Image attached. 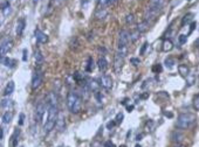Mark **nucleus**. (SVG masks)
Segmentation results:
<instances>
[{
    "label": "nucleus",
    "mask_w": 199,
    "mask_h": 147,
    "mask_svg": "<svg viewBox=\"0 0 199 147\" xmlns=\"http://www.w3.org/2000/svg\"><path fill=\"white\" fill-rule=\"evenodd\" d=\"M58 118H59L58 105H48V117L43 125L45 133H49L55 127L56 123H58Z\"/></svg>",
    "instance_id": "obj_1"
},
{
    "label": "nucleus",
    "mask_w": 199,
    "mask_h": 147,
    "mask_svg": "<svg viewBox=\"0 0 199 147\" xmlns=\"http://www.w3.org/2000/svg\"><path fill=\"white\" fill-rule=\"evenodd\" d=\"M164 4H165V0H150L148 10H147L145 15H144V18H145L144 20L148 21V22H150V20L156 19V16L158 15V13L164 7Z\"/></svg>",
    "instance_id": "obj_2"
},
{
    "label": "nucleus",
    "mask_w": 199,
    "mask_h": 147,
    "mask_svg": "<svg viewBox=\"0 0 199 147\" xmlns=\"http://www.w3.org/2000/svg\"><path fill=\"white\" fill-rule=\"evenodd\" d=\"M81 105H82V102H81L80 96L74 91L68 92V95H67V106H68L69 111L72 113H78L81 111Z\"/></svg>",
    "instance_id": "obj_3"
},
{
    "label": "nucleus",
    "mask_w": 199,
    "mask_h": 147,
    "mask_svg": "<svg viewBox=\"0 0 199 147\" xmlns=\"http://www.w3.org/2000/svg\"><path fill=\"white\" fill-rule=\"evenodd\" d=\"M194 122H196V116L194 114H192V113H182L177 118L176 126L179 130H187L189 127H191L193 125Z\"/></svg>",
    "instance_id": "obj_4"
},
{
    "label": "nucleus",
    "mask_w": 199,
    "mask_h": 147,
    "mask_svg": "<svg viewBox=\"0 0 199 147\" xmlns=\"http://www.w3.org/2000/svg\"><path fill=\"white\" fill-rule=\"evenodd\" d=\"M129 41H130V34L127 31H121L118 35V53H121L123 56L127 55Z\"/></svg>",
    "instance_id": "obj_5"
},
{
    "label": "nucleus",
    "mask_w": 199,
    "mask_h": 147,
    "mask_svg": "<svg viewBox=\"0 0 199 147\" xmlns=\"http://www.w3.org/2000/svg\"><path fill=\"white\" fill-rule=\"evenodd\" d=\"M43 82V74L41 70H35L34 74H33V77H32V89L33 90H36L41 86Z\"/></svg>",
    "instance_id": "obj_6"
},
{
    "label": "nucleus",
    "mask_w": 199,
    "mask_h": 147,
    "mask_svg": "<svg viewBox=\"0 0 199 147\" xmlns=\"http://www.w3.org/2000/svg\"><path fill=\"white\" fill-rule=\"evenodd\" d=\"M124 57L121 53H116L115 55V60H114V69H115V72L116 74H120L122 71V68H123V62H124Z\"/></svg>",
    "instance_id": "obj_7"
},
{
    "label": "nucleus",
    "mask_w": 199,
    "mask_h": 147,
    "mask_svg": "<svg viewBox=\"0 0 199 147\" xmlns=\"http://www.w3.org/2000/svg\"><path fill=\"white\" fill-rule=\"evenodd\" d=\"M13 47V41L10 38H6L1 41V46H0V54H1V57H5V55L12 49Z\"/></svg>",
    "instance_id": "obj_8"
},
{
    "label": "nucleus",
    "mask_w": 199,
    "mask_h": 147,
    "mask_svg": "<svg viewBox=\"0 0 199 147\" xmlns=\"http://www.w3.org/2000/svg\"><path fill=\"white\" fill-rule=\"evenodd\" d=\"M45 111H46V104L43 102H40L35 109V120L38 123L42 122L43 116H45Z\"/></svg>",
    "instance_id": "obj_9"
},
{
    "label": "nucleus",
    "mask_w": 199,
    "mask_h": 147,
    "mask_svg": "<svg viewBox=\"0 0 199 147\" xmlns=\"http://www.w3.org/2000/svg\"><path fill=\"white\" fill-rule=\"evenodd\" d=\"M98 82H100V85H101L102 88H104L105 90H108V91L111 90V88H112V78H111L110 76L103 75V76L100 77Z\"/></svg>",
    "instance_id": "obj_10"
},
{
    "label": "nucleus",
    "mask_w": 199,
    "mask_h": 147,
    "mask_svg": "<svg viewBox=\"0 0 199 147\" xmlns=\"http://www.w3.org/2000/svg\"><path fill=\"white\" fill-rule=\"evenodd\" d=\"M34 35H35V39H36V41L39 43H46L48 41V36L43 32H41L40 29H38V28L34 31Z\"/></svg>",
    "instance_id": "obj_11"
},
{
    "label": "nucleus",
    "mask_w": 199,
    "mask_h": 147,
    "mask_svg": "<svg viewBox=\"0 0 199 147\" xmlns=\"http://www.w3.org/2000/svg\"><path fill=\"white\" fill-rule=\"evenodd\" d=\"M97 67H98V69H100L101 72H104V71L107 70V68H108V62H107V60H105L104 56H102V57L98 58V61H97Z\"/></svg>",
    "instance_id": "obj_12"
},
{
    "label": "nucleus",
    "mask_w": 199,
    "mask_h": 147,
    "mask_svg": "<svg viewBox=\"0 0 199 147\" xmlns=\"http://www.w3.org/2000/svg\"><path fill=\"white\" fill-rule=\"evenodd\" d=\"M25 26H26V22H25V19H20L17 23V29H15V32H17V35L20 36L22 35L23 33V29H25Z\"/></svg>",
    "instance_id": "obj_13"
},
{
    "label": "nucleus",
    "mask_w": 199,
    "mask_h": 147,
    "mask_svg": "<svg viewBox=\"0 0 199 147\" xmlns=\"http://www.w3.org/2000/svg\"><path fill=\"white\" fill-rule=\"evenodd\" d=\"M1 62L7 68H14L15 64H17V61L12 60V58H10V57H1Z\"/></svg>",
    "instance_id": "obj_14"
},
{
    "label": "nucleus",
    "mask_w": 199,
    "mask_h": 147,
    "mask_svg": "<svg viewBox=\"0 0 199 147\" xmlns=\"http://www.w3.org/2000/svg\"><path fill=\"white\" fill-rule=\"evenodd\" d=\"M19 134H20V131L19 129H15L12 137H11V147H17L18 146V138H19Z\"/></svg>",
    "instance_id": "obj_15"
},
{
    "label": "nucleus",
    "mask_w": 199,
    "mask_h": 147,
    "mask_svg": "<svg viewBox=\"0 0 199 147\" xmlns=\"http://www.w3.org/2000/svg\"><path fill=\"white\" fill-rule=\"evenodd\" d=\"M149 27H150V22H148V21H142L138 26H137V31L139 32V33H145L148 29H149Z\"/></svg>",
    "instance_id": "obj_16"
},
{
    "label": "nucleus",
    "mask_w": 199,
    "mask_h": 147,
    "mask_svg": "<svg viewBox=\"0 0 199 147\" xmlns=\"http://www.w3.org/2000/svg\"><path fill=\"white\" fill-rule=\"evenodd\" d=\"M162 49H163V51H165V53L171 51V50L174 49V43H172V41H171V40H164Z\"/></svg>",
    "instance_id": "obj_17"
},
{
    "label": "nucleus",
    "mask_w": 199,
    "mask_h": 147,
    "mask_svg": "<svg viewBox=\"0 0 199 147\" xmlns=\"http://www.w3.org/2000/svg\"><path fill=\"white\" fill-rule=\"evenodd\" d=\"M13 91H14V82L11 81V82L7 83V85H6V88H5L4 95H5V96H10V95L13 94Z\"/></svg>",
    "instance_id": "obj_18"
},
{
    "label": "nucleus",
    "mask_w": 199,
    "mask_h": 147,
    "mask_svg": "<svg viewBox=\"0 0 199 147\" xmlns=\"http://www.w3.org/2000/svg\"><path fill=\"white\" fill-rule=\"evenodd\" d=\"M13 118V112L12 111H6L4 114H3V123L4 124H10L11 120Z\"/></svg>",
    "instance_id": "obj_19"
},
{
    "label": "nucleus",
    "mask_w": 199,
    "mask_h": 147,
    "mask_svg": "<svg viewBox=\"0 0 199 147\" xmlns=\"http://www.w3.org/2000/svg\"><path fill=\"white\" fill-rule=\"evenodd\" d=\"M178 70H179V74H180L182 76H184V77H187V76H189L190 70H189V67H187V66L180 64V66L178 67Z\"/></svg>",
    "instance_id": "obj_20"
},
{
    "label": "nucleus",
    "mask_w": 199,
    "mask_h": 147,
    "mask_svg": "<svg viewBox=\"0 0 199 147\" xmlns=\"http://www.w3.org/2000/svg\"><path fill=\"white\" fill-rule=\"evenodd\" d=\"M34 58H35L36 64H38V66H41V63L43 62V56H42V54H41L40 50H35V53H34Z\"/></svg>",
    "instance_id": "obj_21"
},
{
    "label": "nucleus",
    "mask_w": 199,
    "mask_h": 147,
    "mask_svg": "<svg viewBox=\"0 0 199 147\" xmlns=\"http://www.w3.org/2000/svg\"><path fill=\"white\" fill-rule=\"evenodd\" d=\"M65 117L62 113H59V118H58V123H56V125H58L59 130L60 131H63V126H65Z\"/></svg>",
    "instance_id": "obj_22"
},
{
    "label": "nucleus",
    "mask_w": 199,
    "mask_h": 147,
    "mask_svg": "<svg viewBox=\"0 0 199 147\" xmlns=\"http://www.w3.org/2000/svg\"><path fill=\"white\" fill-rule=\"evenodd\" d=\"M12 105H13V102H12L11 99L4 98V99L1 101V107H3V109H8V107H11Z\"/></svg>",
    "instance_id": "obj_23"
},
{
    "label": "nucleus",
    "mask_w": 199,
    "mask_h": 147,
    "mask_svg": "<svg viewBox=\"0 0 199 147\" xmlns=\"http://www.w3.org/2000/svg\"><path fill=\"white\" fill-rule=\"evenodd\" d=\"M95 15H96L97 19H103V18H105V15H107V11H105L104 8H98Z\"/></svg>",
    "instance_id": "obj_24"
},
{
    "label": "nucleus",
    "mask_w": 199,
    "mask_h": 147,
    "mask_svg": "<svg viewBox=\"0 0 199 147\" xmlns=\"http://www.w3.org/2000/svg\"><path fill=\"white\" fill-rule=\"evenodd\" d=\"M165 66H166V68L167 69H172L174 68V64H175V61L172 60L171 57H167V58H165Z\"/></svg>",
    "instance_id": "obj_25"
},
{
    "label": "nucleus",
    "mask_w": 199,
    "mask_h": 147,
    "mask_svg": "<svg viewBox=\"0 0 199 147\" xmlns=\"http://www.w3.org/2000/svg\"><path fill=\"white\" fill-rule=\"evenodd\" d=\"M86 70H87L88 72H92V71L94 70V60H93V57H89V58H88V64H87Z\"/></svg>",
    "instance_id": "obj_26"
},
{
    "label": "nucleus",
    "mask_w": 199,
    "mask_h": 147,
    "mask_svg": "<svg viewBox=\"0 0 199 147\" xmlns=\"http://www.w3.org/2000/svg\"><path fill=\"white\" fill-rule=\"evenodd\" d=\"M89 86H90V89H92L94 92H97L98 88H100L101 85H100V83H97L96 81H92V82L89 83Z\"/></svg>",
    "instance_id": "obj_27"
},
{
    "label": "nucleus",
    "mask_w": 199,
    "mask_h": 147,
    "mask_svg": "<svg viewBox=\"0 0 199 147\" xmlns=\"http://www.w3.org/2000/svg\"><path fill=\"white\" fill-rule=\"evenodd\" d=\"M192 18H193V14H192V13H187V14H186V15H185V16L183 18V21H182V25L184 26L185 23H189V22H190V21L192 20Z\"/></svg>",
    "instance_id": "obj_28"
},
{
    "label": "nucleus",
    "mask_w": 199,
    "mask_h": 147,
    "mask_svg": "<svg viewBox=\"0 0 199 147\" xmlns=\"http://www.w3.org/2000/svg\"><path fill=\"white\" fill-rule=\"evenodd\" d=\"M139 34H140V33L137 31V29H136V31H134V32H131V33H130V40H131L132 42H135V41L139 38Z\"/></svg>",
    "instance_id": "obj_29"
},
{
    "label": "nucleus",
    "mask_w": 199,
    "mask_h": 147,
    "mask_svg": "<svg viewBox=\"0 0 199 147\" xmlns=\"http://www.w3.org/2000/svg\"><path fill=\"white\" fill-rule=\"evenodd\" d=\"M193 107L197 111H199V95L194 96V98H193Z\"/></svg>",
    "instance_id": "obj_30"
},
{
    "label": "nucleus",
    "mask_w": 199,
    "mask_h": 147,
    "mask_svg": "<svg viewBox=\"0 0 199 147\" xmlns=\"http://www.w3.org/2000/svg\"><path fill=\"white\" fill-rule=\"evenodd\" d=\"M123 118H124V116H123V113H122V112L117 113V116H116V119H115L116 124H121V123H122V120H123Z\"/></svg>",
    "instance_id": "obj_31"
},
{
    "label": "nucleus",
    "mask_w": 199,
    "mask_h": 147,
    "mask_svg": "<svg viewBox=\"0 0 199 147\" xmlns=\"http://www.w3.org/2000/svg\"><path fill=\"white\" fill-rule=\"evenodd\" d=\"M125 21H127V23H128V25H129V23H134V21H135L134 14H128V15H127V19H125Z\"/></svg>",
    "instance_id": "obj_32"
},
{
    "label": "nucleus",
    "mask_w": 199,
    "mask_h": 147,
    "mask_svg": "<svg viewBox=\"0 0 199 147\" xmlns=\"http://www.w3.org/2000/svg\"><path fill=\"white\" fill-rule=\"evenodd\" d=\"M186 40H187V36H186V35H184V34L179 35V43H180V44L186 43Z\"/></svg>",
    "instance_id": "obj_33"
},
{
    "label": "nucleus",
    "mask_w": 199,
    "mask_h": 147,
    "mask_svg": "<svg viewBox=\"0 0 199 147\" xmlns=\"http://www.w3.org/2000/svg\"><path fill=\"white\" fill-rule=\"evenodd\" d=\"M130 62H131L134 66H138V64H139V60H138V58H130Z\"/></svg>",
    "instance_id": "obj_34"
},
{
    "label": "nucleus",
    "mask_w": 199,
    "mask_h": 147,
    "mask_svg": "<svg viewBox=\"0 0 199 147\" xmlns=\"http://www.w3.org/2000/svg\"><path fill=\"white\" fill-rule=\"evenodd\" d=\"M115 124H116V122H114V120H112V122H109V123L107 124V127H108L109 130H111L114 126H115Z\"/></svg>",
    "instance_id": "obj_35"
},
{
    "label": "nucleus",
    "mask_w": 199,
    "mask_h": 147,
    "mask_svg": "<svg viewBox=\"0 0 199 147\" xmlns=\"http://www.w3.org/2000/svg\"><path fill=\"white\" fill-rule=\"evenodd\" d=\"M23 120H25V114L21 113L20 114V119H19V125H23Z\"/></svg>",
    "instance_id": "obj_36"
},
{
    "label": "nucleus",
    "mask_w": 199,
    "mask_h": 147,
    "mask_svg": "<svg viewBox=\"0 0 199 147\" xmlns=\"http://www.w3.org/2000/svg\"><path fill=\"white\" fill-rule=\"evenodd\" d=\"M147 46H148V43H144L143 46H142V49H140V51H139V54H140V55H143V54H144V51H145V49H147Z\"/></svg>",
    "instance_id": "obj_37"
},
{
    "label": "nucleus",
    "mask_w": 199,
    "mask_h": 147,
    "mask_svg": "<svg viewBox=\"0 0 199 147\" xmlns=\"http://www.w3.org/2000/svg\"><path fill=\"white\" fill-rule=\"evenodd\" d=\"M8 7H11V5H10V3H8V1H6V3H4V4H3L1 10H6V8H8Z\"/></svg>",
    "instance_id": "obj_38"
},
{
    "label": "nucleus",
    "mask_w": 199,
    "mask_h": 147,
    "mask_svg": "<svg viewBox=\"0 0 199 147\" xmlns=\"http://www.w3.org/2000/svg\"><path fill=\"white\" fill-rule=\"evenodd\" d=\"M152 70H154V71H162V67H160V64L155 66V67L152 68Z\"/></svg>",
    "instance_id": "obj_39"
},
{
    "label": "nucleus",
    "mask_w": 199,
    "mask_h": 147,
    "mask_svg": "<svg viewBox=\"0 0 199 147\" xmlns=\"http://www.w3.org/2000/svg\"><path fill=\"white\" fill-rule=\"evenodd\" d=\"M22 61H27V49H23V56H22Z\"/></svg>",
    "instance_id": "obj_40"
},
{
    "label": "nucleus",
    "mask_w": 199,
    "mask_h": 147,
    "mask_svg": "<svg viewBox=\"0 0 199 147\" xmlns=\"http://www.w3.org/2000/svg\"><path fill=\"white\" fill-rule=\"evenodd\" d=\"M105 147H116V146L114 145L111 141H107V142H105Z\"/></svg>",
    "instance_id": "obj_41"
},
{
    "label": "nucleus",
    "mask_w": 199,
    "mask_h": 147,
    "mask_svg": "<svg viewBox=\"0 0 199 147\" xmlns=\"http://www.w3.org/2000/svg\"><path fill=\"white\" fill-rule=\"evenodd\" d=\"M117 1V0H107V4L108 5H112V4H115Z\"/></svg>",
    "instance_id": "obj_42"
},
{
    "label": "nucleus",
    "mask_w": 199,
    "mask_h": 147,
    "mask_svg": "<svg viewBox=\"0 0 199 147\" xmlns=\"http://www.w3.org/2000/svg\"><path fill=\"white\" fill-rule=\"evenodd\" d=\"M194 28H196V22H192V23H191V29H190V33L193 31Z\"/></svg>",
    "instance_id": "obj_43"
},
{
    "label": "nucleus",
    "mask_w": 199,
    "mask_h": 147,
    "mask_svg": "<svg viewBox=\"0 0 199 147\" xmlns=\"http://www.w3.org/2000/svg\"><path fill=\"white\" fill-rule=\"evenodd\" d=\"M165 116H166V117H169V118H172V117H174V114H172V113H167V112H165Z\"/></svg>",
    "instance_id": "obj_44"
},
{
    "label": "nucleus",
    "mask_w": 199,
    "mask_h": 147,
    "mask_svg": "<svg viewBox=\"0 0 199 147\" xmlns=\"http://www.w3.org/2000/svg\"><path fill=\"white\" fill-rule=\"evenodd\" d=\"M142 138H143V134H138L136 137V140H142Z\"/></svg>",
    "instance_id": "obj_45"
},
{
    "label": "nucleus",
    "mask_w": 199,
    "mask_h": 147,
    "mask_svg": "<svg viewBox=\"0 0 199 147\" xmlns=\"http://www.w3.org/2000/svg\"><path fill=\"white\" fill-rule=\"evenodd\" d=\"M127 110H128L129 112H131V111L134 110V106H132V105H131V106H127Z\"/></svg>",
    "instance_id": "obj_46"
},
{
    "label": "nucleus",
    "mask_w": 199,
    "mask_h": 147,
    "mask_svg": "<svg viewBox=\"0 0 199 147\" xmlns=\"http://www.w3.org/2000/svg\"><path fill=\"white\" fill-rule=\"evenodd\" d=\"M1 139H4V129L1 127Z\"/></svg>",
    "instance_id": "obj_47"
},
{
    "label": "nucleus",
    "mask_w": 199,
    "mask_h": 147,
    "mask_svg": "<svg viewBox=\"0 0 199 147\" xmlns=\"http://www.w3.org/2000/svg\"><path fill=\"white\" fill-rule=\"evenodd\" d=\"M38 3H39V0H33V4H34V5L38 4Z\"/></svg>",
    "instance_id": "obj_48"
},
{
    "label": "nucleus",
    "mask_w": 199,
    "mask_h": 147,
    "mask_svg": "<svg viewBox=\"0 0 199 147\" xmlns=\"http://www.w3.org/2000/svg\"><path fill=\"white\" fill-rule=\"evenodd\" d=\"M56 1H60V0H50V3H56Z\"/></svg>",
    "instance_id": "obj_49"
},
{
    "label": "nucleus",
    "mask_w": 199,
    "mask_h": 147,
    "mask_svg": "<svg viewBox=\"0 0 199 147\" xmlns=\"http://www.w3.org/2000/svg\"><path fill=\"white\" fill-rule=\"evenodd\" d=\"M135 147H142V146H140V145H136Z\"/></svg>",
    "instance_id": "obj_50"
},
{
    "label": "nucleus",
    "mask_w": 199,
    "mask_h": 147,
    "mask_svg": "<svg viewBox=\"0 0 199 147\" xmlns=\"http://www.w3.org/2000/svg\"><path fill=\"white\" fill-rule=\"evenodd\" d=\"M176 147H184V146H180V145H177Z\"/></svg>",
    "instance_id": "obj_51"
},
{
    "label": "nucleus",
    "mask_w": 199,
    "mask_h": 147,
    "mask_svg": "<svg viewBox=\"0 0 199 147\" xmlns=\"http://www.w3.org/2000/svg\"><path fill=\"white\" fill-rule=\"evenodd\" d=\"M121 147H127V146H125V145H122V146H121Z\"/></svg>",
    "instance_id": "obj_52"
}]
</instances>
